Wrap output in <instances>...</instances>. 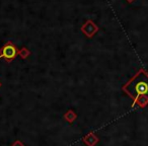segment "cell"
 <instances>
[{"label":"cell","mask_w":148,"mask_h":146,"mask_svg":"<svg viewBox=\"0 0 148 146\" xmlns=\"http://www.w3.org/2000/svg\"><path fill=\"white\" fill-rule=\"evenodd\" d=\"M129 97L134 99V105L144 108L148 104V73L145 70H139L137 74L123 86Z\"/></svg>","instance_id":"cell-1"},{"label":"cell","mask_w":148,"mask_h":146,"mask_svg":"<svg viewBox=\"0 0 148 146\" xmlns=\"http://www.w3.org/2000/svg\"><path fill=\"white\" fill-rule=\"evenodd\" d=\"M17 55H18V50H17V48L11 42H8L7 44H5L0 49V59L4 58L7 62H10Z\"/></svg>","instance_id":"cell-2"},{"label":"cell","mask_w":148,"mask_h":146,"mask_svg":"<svg viewBox=\"0 0 148 146\" xmlns=\"http://www.w3.org/2000/svg\"><path fill=\"white\" fill-rule=\"evenodd\" d=\"M81 31H82V33L84 34L86 37L91 38L95 35V33H97V31H99V27H97V25H95L92 21H87L86 23L81 27Z\"/></svg>","instance_id":"cell-3"},{"label":"cell","mask_w":148,"mask_h":146,"mask_svg":"<svg viewBox=\"0 0 148 146\" xmlns=\"http://www.w3.org/2000/svg\"><path fill=\"white\" fill-rule=\"evenodd\" d=\"M99 139L95 133L90 132L89 134H87L86 136L83 137V142L86 146H95L97 143H99Z\"/></svg>","instance_id":"cell-4"},{"label":"cell","mask_w":148,"mask_h":146,"mask_svg":"<svg viewBox=\"0 0 148 146\" xmlns=\"http://www.w3.org/2000/svg\"><path fill=\"white\" fill-rule=\"evenodd\" d=\"M76 118H77V115L73 110H68V111L66 112L65 115H64V119H65L68 123H72V122H74L75 120H76Z\"/></svg>","instance_id":"cell-5"},{"label":"cell","mask_w":148,"mask_h":146,"mask_svg":"<svg viewBox=\"0 0 148 146\" xmlns=\"http://www.w3.org/2000/svg\"><path fill=\"white\" fill-rule=\"evenodd\" d=\"M29 54H31V52L25 47L21 48V50H18V56L21 58V59H27V58L29 56Z\"/></svg>","instance_id":"cell-6"},{"label":"cell","mask_w":148,"mask_h":146,"mask_svg":"<svg viewBox=\"0 0 148 146\" xmlns=\"http://www.w3.org/2000/svg\"><path fill=\"white\" fill-rule=\"evenodd\" d=\"M11 146H25V144H23L21 140H16V141H14L11 144Z\"/></svg>","instance_id":"cell-7"},{"label":"cell","mask_w":148,"mask_h":146,"mask_svg":"<svg viewBox=\"0 0 148 146\" xmlns=\"http://www.w3.org/2000/svg\"><path fill=\"white\" fill-rule=\"evenodd\" d=\"M0 87H1V82H0Z\"/></svg>","instance_id":"cell-8"}]
</instances>
